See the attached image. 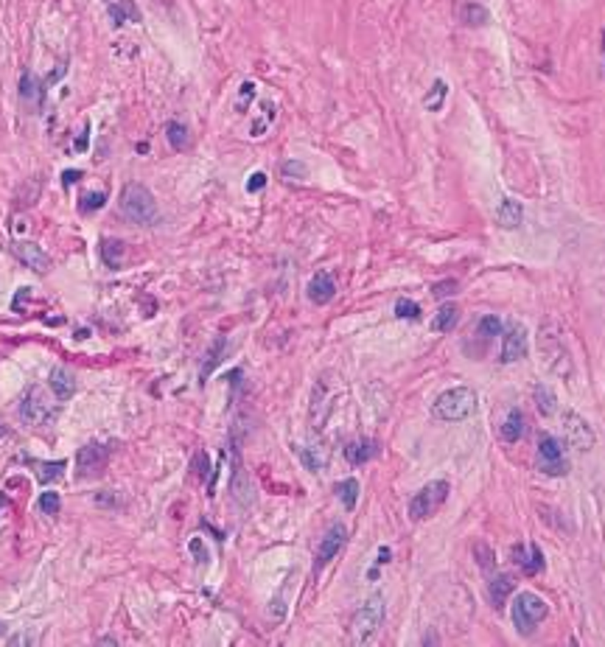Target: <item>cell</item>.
Masks as SVG:
<instances>
[{"label": "cell", "instance_id": "cell-16", "mask_svg": "<svg viewBox=\"0 0 605 647\" xmlns=\"http://www.w3.org/2000/svg\"><path fill=\"white\" fill-rule=\"evenodd\" d=\"M524 219V207L516 202V199H502L499 202V210H496V225L502 230H516Z\"/></svg>", "mask_w": 605, "mask_h": 647}, {"label": "cell", "instance_id": "cell-37", "mask_svg": "<svg viewBox=\"0 0 605 647\" xmlns=\"http://www.w3.org/2000/svg\"><path fill=\"white\" fill-rule=\"evenodd\" d=\"M281 174H283L286 179H306V177H308V165H306L303 160H286V163L281 165Z\"/></svg>", "mask_w": 605, "mask_h": 647}, {"label": "cell", "instance_id": "cell-5", "mask_svg": "<svg viewBox=\"0 0 605 647\" xmlns=\"http://www.w3.org/2000/svg\"><path fill=\"white\" fill-rule=\"evenodd\" d=\"M546 613H549V605H546V600L538 597L535 591H518V594H516L510 616H513V625H516V630H518L521 636H530V633L546 619Z\"/></svg>", "mask_w": 605, "mask_h": 647}, {"label": "cell", "instance_id": "cell-29", "mask_svg": "<svg viewBox=\"0 0 605 647\" xmlns=\"http://www.w3.org/2000/svg\"><path fill=\"white\" fill-rule=\"evenodd\" d=\"M334 493L339 496V502L345 505V510H353L356 502H359V482H356L353 477H350V479H342V482H336Z\"/></svg>", "mask_w": 605, "mask_h": 647}, {"label": "cell", "instance_id": "cell-14", "mask_svg": "<svg viewBox=\"0 0 605 647\" xmlns=\"http://www.w3.org/2000/svg\"><path fill=\"white\" fill-rule=\"evenodd\" d=\"M334 295H336L334 278H331L328 272H317V275L311 278V283H308V300L317 303V306H328V303L334 300Z\"/></svg>", "mask_w": 605, "mask_h": 647}, {"label": "cell", "instance_id": "cell-17", "mask_svg": "<svg viewBox=\"0 0 605 647\" xmlns=\"http://www.w3.org/2000/svg\"><path fill=\"white\" fill-rule=\"evenodd\" d=\"M48 384H51V389H54V395L59 401H68V398L76 395V378H73V373L68 367H54Z\"/></svg>", "mask_w": 605, "mask_h": 647}, {"label": "cell", "instance_id": "cell-23", "mask_svg": "<svg viewBox=\"0 0 605 647\" xmlns=\"http://www.w3.org/2000/svg\"><path fill=\"white\" fill-rule=\"evenodd\" d=\"M225 348H227V339H225V336L214 339V345H211V348H208V353H205V362H202V373H199V378H202V381H208V378H211V373H214V370H216V364L222 362Z\"/></svg>", "mask_w": 605, "mask_h": 647}, {"label": "cell", "instance_id": "cell-21", "mask_svg": "<svg viewBox=\"0 0 605 647\" xmlns=\"http://www.w3.org/2000/svg\"><path fill=\"white\" fill-rule=\"evenodd\" d=\"M513 588H516V580H513L510 574H496V577L491 580L488 594H491V602H493L496 611L505 608V602H507V597L513 594Z\"/></svg>", "mask_w": 605, "mask_h": 647}, {"label": "cell", "instance_id": "cell-42", "mask_svg": "<svg viewBox=\"0 0 605 647\" xmlns=\"http://www.w3.org/2000/svg\"><path fill=\"white\" fill-rule=\"evenodd\" d=\"M261 188H267V174H264V171H255V174L247 179V191H250V193H258Z\"/></svg>", "mask_w": 605, "mask_h": 647}, {"label": "cell", "instance_id": "cell-40", "mask_svg": "<svg viewBox=\"0 0 605 647\" xmlns=\"http://www.w3.org/2000/svg\"><path fill=\"white\" fill-rule=\"evenodd\" d=\"M457 286H460V283H457L454 278H446V281H440V283L432 286V295H435L438 300H443V297H451V295L457 292Z\"/></svg>", "mask_w": 605, "mask_h": 647}, {"label": "cell", "instance_id": "cell-15", "mask_svg": "<svg viewBox=\"0 0 605 647\" xmlns=\"http://www.w3.org/2000/svg\"><path fill=\"white\" fill-rule=\"evenodd\" d=\"M513 558L524 569V574H538L544 569V552H541L538 544H530L527 549L524 546H513Z\"/></svg>", "mask_w": 605, "mask_h": 647}, {"label": "cell", "instance_id": "cell-8", "mask_svg": "<svg viewBox=\"0 0 605 647\" xmlns=\"http://www.w3.org/2000/svg\"><path fill=\"white\" fill-rule=\"evenodd\" d=\"M20 417L29 426H48L57 417V409H54V403H48V398L40 387H29L20 398Z\"/></svg>", "mask_w": 605, "mask_h": 647}, {"label": "cell", "instance_id": "cell-28", "mask_svg": "<svg viewBox=\"0 0 605 647\" xmlns=\"http://www.w3.org/2000/svg\"><path fill=\"white\" fill-rule=\"evenodd\" d=\"M328 412H331V403H328V398H325V387H322V384H317V387H314V406H311L314 429H322V423H325Z\"/></svg>", "mask_w": 605, "mask_h": 647}, {"label": "cell", "instance_id": "cell-48", "mask_svg": "<svg viewBox=\"0 0 605 647\" xmlns=\"http://www.w3.org/2000/svg\"><path fill=\"white\" fill-rule=\"evenodd\" d=\"M0 633H3V625H0Z\"/></svg>", "mask_w": 605, "mask_h": 647}, {"label": "cell", "instance_id": "cell-1", "mask_svg": "<svg viewBox=\"0 0 605 647\" xmlns=\"http://www.w3.org/2000/svg\"><path fill=\"white\" fill-rule=\"evenodd\" d=\"M538 350H541V359L546 364V370L558 378H572L574 373V362H572V353L563 342V331L558 322H544L541 331H538Z\"/></svg>", "mask_w": 605, "mask_h": 647}, {"label": "cell", "instance_id": "cell-43", "mask_svg": "<svg viewBox=\"0 0 605 647\" xmlns=\"http://www.w3.org/2000/svg\"><path fill=\"white\" fill-rule=\"evenodd\" d=\"M253 96H255V84H253V82H244V84H241V93H239V110H244L247 101H253Z\"/></svg>", "mask_w": 605, "mask_h": 647}, {"label": "cell", "instance_id": "cell-13", "mask_svg": "<svg viewBox=\"0 0 605 647\" xmlns=\"http://www.w3.org/2000/svg\"><path fill=\"white\" fill-rule=\"evenodd\" d=\"M110 460V449L104 443H87L79 454H76V466L82 477H93L104 468V463Z\"/></svg>", "mask_w": 605, "mask_h": 647}, {"label": "cell", "instance_id": "cell-46", "mask_svg": "<svg viewBox=\"0 0 605 647\" xmlns=\"http://www.w3.org/2000/svg\"><path fill=\"white\" fill-rule=\"evenodd\" d=\"M87 143H90V137H87V126H84V132L79 135V140H76V151H84L87 149Z\"/></svg>", "mask_w": 605, "mask_h": 647}, {"label": "cell", "instance_id": "cell-26", "mask_svg": "<svg viewBox=\"0 0 605 647\" xmlns=\"http://www.w3.org/2000/svg\"><path fill=\"white\" fill-rule=\"evenodd\" d=\"M532 398H535V406H538V412H541L544 417H549V415L558 412V398H555V392H552L546 384H535Z\"/></svg>", "mask_w": 605, "mask_h": 647}, {"label": "cell", "instance_id": "cell-4", "mask_svg": "<svg viewBox=\"0 0 605 647\" xmlns=\"http://www.w3.org/2000/svg\"><path fill=\"white\" fill-rule=\"evenodd\" d=\"M381 625H384V597L373 594L356 608V613L350 619V641L353 644H367L378 633Z\"/></svg>", "mask_w": 605, "mask_h": 647}, {"label": "cell", "instance_id": "cell-7", "mask_svg": "<svg viewBox=\"0 0 605 647\" xmlns=\"http://www.w3.org/2000/svg\"><path fill=\"white\" fill-rule=\"evenodd\" d=\"M560 423H563V440H566L574 452H591V449H594L597 435H594L591 423H588L580 412L566 409V412L560 415Z\"/></svg>", "mask_w": 605, "mask_h": 647}, {"label": "cell", "instance_id": "cell-36", "mask_svg": "<svg viewBox=\"0 0 605 647\" xmlns=\"http://www.w3.org/2000/svg\"><path fill=\"white\" fill-rule=\"evenodd\" d=\"M104 202H107V193L104 191H87L84 196H82V213H96V210H101L104 207Z\"/></svg>", "mask_w": 605, "mask_h": 647}, {"label": "cell", "instance_id": "cell-11", "mask_svg": "<svg viewBox=\"0 0 605 647\" xmlns=\"http://www.w3.org/2000/svg\"><path fill=\"white\" fill-rule=\"evenodd\" d=\"M345 541H348V530H345V524H331V530L322 535V541H320V546H317L314 569L320 572L322 566H328V563L339 555V549L345 546Z\"/></svg>", "mask_w": 605, "mask_h": 647}, {"label": "cell", "instance_id": "cell-24", "mask_svg": "<svg viewBox=\"0 0 605 647\" xmlns=\"http://www.w3.org/2000/svg\"><path fill=\"white\" fill-rule=\"evenodd\" d=\"M124 253H126V244H124L121 239H104V244H101V258H104V264H107L110 269H121Z\"/></svg>", "mask_w": 605, "mask_h": 647}, {"label": "cell", "instance_id": "cell-2", "mask_svg": "<svg viewBox=\"0 0 605 647\" xmlns=\"http://www.w3.org/2000/svg\"><path fill=\"white\" fill-rule=\"evenodd\" d=\"M479 406V395L471 387H451L446 392H440L432 403V415L443 423H460L465 417H471Z\"/></svg>", "mask_w": 605, "mask_h": 647}, {"label": "cell", "instance_id": "cell-19", "mask_svg": "<svg viewBox=\"0 0 605 647\" xmlns=\"http://www.w3.org/2000/svg\"><path fill=\"white\" fill-rule=\"evenodd\" d=\"M375 440H367V438H361V440H353V443H348L345 446V460L350 463V466H364V463H370L373 457H375Z\"/></svg>", "mask_w": 605, "mask_h": 647}, {"label": "cell", "instance_id": "cell-38", "mask_svg": "<svg viewBox=\"0 0 605 647\" xmlns=\"http://www.w3.org/2000/svg\"><path fill=\"white\" fill-rule=\"evenodd\" d=\"M300 460H303V466L308 468V471H322L325 468V457L317 452V449H300Z\"/></svg>", "mask_w": 605, "mask_h": 647}, {"label": "cell", "instance_id": "cell-35", "mask_svg": "<svg viewBox=\"0 0 605 647\" xmlns=\"http://www.w3.org/2000/svg\"><path fill=\"white\" fill-rule=\"evenodd\" d=\"M20 96H23L26 101H34V98H40V101H43L40 82H37L31 73H23V79H20Z\"/></svg>", "mask_w": 605, "mask_h": 647}, {"label": "cell", "instance_id": "cell-45", "mask_svg": "<svg viewBox=\"0 0 605 647\" xmlns=\"http://www.w3.org/2000/svg\"><path fill=\"white\" fill-rule=\"evenodd\" d=\"M79 177H82V171H76V168H70V171H62V182H65V185H73Z\"/></svg>", "mask_w": 605, "mask_h": 647}, {"label": "cell", "instance_id": "cell-25", "mask_svg": "<svg viewBox=\"0 0 605 647\" xmlns=\"http://www.w3.org/2000/svg\"><path fill=\"white\" fill-rule=\"evenodd\" d=\"M460 17H463V23H465V26H477V29H482V26H488V23H491V12H488L482 3H477V0H471V3H465V6H463Z\"/></svg>", "mask_w": 605, "mask_h": 647}, {"label": "cell", "instance_id": "cell-41", "mask_svg": "<svg viewBox=\"0 0 605 647\" xmlns=\"http://www.w3.org/2000/svg\"><path fill=\"white\" fill-rule=\"evenodd\" d=\"M193 471H196V477H199V479H205V477H208L211 463H208V454H205V452H196V457H193Z\"/></svg>", "mask_w": 605, "mask_h": 647}, {"label": "cell", "instance_id": "cell-22", "mask_svg": "<svg viewBox=\"0 0 605 647\" xmlns=\"http://www.w3.org/2000/svg\"><path fill=\"white\" fill-rule=\"evenodd\" d=\"M107 12H110V17H112V23L115 26H124V23H140V12H137V6H135V0H112V3L107 6Z\"/></svg>", "mask_w": 605, "mask_h": 647}, {"label": "cell", "instance_id": "cell-20", "mask_svg": "<svg viewBox=\"0 0 605 647\" xmlns=\"http://www.w3.org/2000/svg\"><path fill=\"white\" fill-rule=\"evenodd\" d=\"M457 322H460V306L443 303V306L438 308V314L432 317V331H438V334H451V331L457 328Z\"/></svg>", "mask_w": 605, "mask_h": 647}, {"label": "cell", "instance_id": "cell-6", "mask_svg": "<svg viewBox=\"0 0 605 647\" xmlns=\"http://www.w3.org/2000/svg\"><path fill=\"white\" fill-rule=\"evenodd\" d=\"M449 482L446 479H435L429 485H424L412 499H410V519L412 521H424V519H432L449 499Z\"/></svg>", "mask_w": 605, "mask_h": 647}, {"label": "cell", "instance_id": "cell-31", "mask_svg": "<svg viewBox=\"0 0 605 647\" xmlns=\"http://www.w3.org/2000/svg\"><path fill=\"white\" fill-rule=\"evenodd\" d=\"M65 474V460H54V463H40L37 466V479L40 482H54Z\"/></svg>", "mask_w": 605, "mask_h": 647}, {"label": "cell", "instance_id": "cell-18", "mask_svg": "<svg viewBox=\"0 0 605 647\" xmlns=\"http://www.w3.org/2000/svg\"><path fill=\"white\" fill-rule=\"evenodd\" d=\"M524 429H527V420H524V412L521 409H510L507 417L502 420V440L507 443H518L524 438Z\"/></svg>", "mask_w": 605, "mask_h": 647}, {"label": "cell", "instance_id": "cell-27", "mask_svg": "<svg viewBox=\"0 0 605 647\" xmlns=\"http://www.w3.org/2000/svg\"><path fill=\"white\" fill-rule=\"evenodd\" d=\"M165 137H168V143H171V149H174V151H182V149H188V146H191L188 126H185V124H179V121H168V124H165Z\"/></svg>", "mask_w": 605, "mask_h": 647}, {"label": "cell", "instance_id": "cell-32", "mask_svg": "<svg viewBox=\"0 0 605 647\" xmlns=\"http://www.w3.org/2000/svg\"><path fill=\"white\" fill-rule=\"evenodd\" d=\"M474 560L479 563L482 572H491V569L496 566V555H493V549H491L485 541H477V544H474Z\"/></svg>", "mask_w": 605, "mask_h": 647}, {"label": "cell", "instance_id": "cell-30", "mask_svg": "<svg viewBox=\"0 0 605 647\" xmlns=\"http://www.w3.org/2000/svg\"><path fill=\"white\" fill-rule=\"evenodd\" d=\"M446 96H449V84H446L443 79H438V82L432 84L429 96L424 98V107H426L429 112H440V110H443V101H446Z\"/></svg>", "mask_w": 605, "mask_h": 647}, {"label": "cell", "instance_id": "cell-3", "mask_svg": "<svg viewBox=\"0 0 605 647\" xmlns=\"http://www.w3.org/2000/svg\"><path fill=\"white\" fill-rule=\"evenodd\" d=\"M121 213L126 219H132L135 225H143V228H151L157 219H160V210H157V202L151 196V191L140 182H129L124 185L121 191Z\"/></svg>", "mask_w": 605, "mask_h": 647}, {"label": "cell", "instance_id": "cell-33", "mask_svg": "<svg viewBox=\"0 0 605 647\" xmlns=\"http://www.w3.org/2000/svg\"><path fill=\"white\" fill-rule=\"evenodd\" d=\"M477 334H479L482 339H493V336H499V334H502V320H499L496 314L482 317V320H479V325H477Z\"/></svg>", "mask_w": 605, "mask_h": 647}, {"label": "cell", "instance_id": "cell-10", "mask_svg": "<svg viewBox=\"0 0 605 647\" xmlns=\"http://www.w3.org/2000/svg\"><path fill=\"white\" fill-rule=\"evenodd\" d=\"M530 353V339H527V328L513 322L507 331H505V339H502V362L505 364H513V362H521L527 359Z\"/></svg>", "mask_w": 605, "mask_h": 647}, {"label": "cell", "instance_id": "cell-9", "mask_svg": "<svg viewBox=\"0 0 605 647\" xmlns=\"http://www.w3.org/2000/svg\"><path fill=\"white\" fill-rule=\"evenodd\" d=\"M538 471L546 477H566L569 460L563 457V443L552 435H544L538 440Z\"/></svg>", "mask_w": 605, "mask_h": 647}, {"label": "cell", "instance_id": "cell-34", "mask_svg": "<svg viewBox=\"0 0 605 647\" xmlns=\"http://www.w3.org/2000/svg\"><path fill=\"white\" fill-rule=\"evenodd\" d=\"M395 317H401V320H418L421 317V306L415 300H410V297H401L395 303Z\"/></svg>", "mask_w": 605, "mask_h": 647}, {"label": "cell", "instance_id": "cell-39", "mask_svg": "<svg viewBox=\"0 0 605 647\" xmlns=\"http://www.w3.org/2000/svg\"><path fill=\"white\" fill-rule=\"evenodd\" d=\"M40 510L45 513V516H57L59 513V507H62V499H59V493H54V491H45V493H40Z\"/></svg>", "mask_w": 605, "mask_h": 647}, {"label": "cell", "instance_id": "cell-44", "mask_svg": "<svg viewBox=\"0 0 605 647\" xmlns=\"http://www.w3.org/2000/svg\"><path fill=\"white\" fill-rule=\"evenodd\" d=\"M191 552L199 558V563H208V552H205V546H202V538H193V541H191Z\"/></svg>", "mask_w": 605, "mask_h": 647}, {"label": "cell", "instance_id": "cell-47", "mask_svg": "<svg viewBox=\"0 0 605 647\" xmlns=\"http://www.w3.org/2000/svg\"><path fill=\"white\" fill-rule=\"evenodd\" d=\"M387 560H389V549L381 546V549H378V563H387Z\"/></svg>", "mask_w": 605, "mask_h": 647}, {"label": "cell", "instance_id": "cell-12", "mask_svg": "<svg viewBox=\"0 0 605 647\" xmlns=\"http://www.w3.org/2000/svg\"><path fill=\"white\" fill-rule=\"evenodd\" d=\"M12 253L17 255V261H23L31 272H48L51 269V255L40 247V244H31V241H15L12 244Z\"/></svg>", "mask_w": 605, "mask_h": 647}]
</instances>
